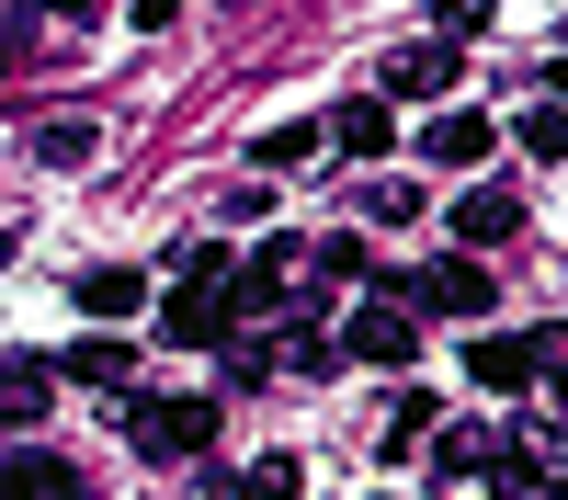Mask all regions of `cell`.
Here are the masks:
<instances>
[{"label":"cell","instance_id":"obj_1","mask_svg":"<svg viewBox=\"0 0 568 500\" xmlns=\"http://www.w3.org/2000/svg\"><path fill=\"white\" fill-rule=\"evenodd\" d=\"M125 443L160 455V467H182V455L216 443V398H136V409H125Z\"/></svg>","mask_w":568,"mask_h":500},{"label":"cell","instance_id":"obj_2","mask_svg":"<svg viewBox=\"0 0 568 500\" xmlns=\"http://www.w3.org/2000/svg\"><path fill=\"white\" fill-rule=\"evenodd\" d=\"M557 364H568V330H489V341H466V376H478V387H535V376H557Z\"/></svg>","mask_w":568,"mask_h":500},{"label":"cell","instance_id":"obj_3","mask_svg":"<svg viewBox=\"0 0 568 500\" xmlns=\"http://www.w3.org/2000/svg\"><path fill=\"white\" fill-rule=\"evenodd\" d=\"M409 307H420V318H489V262H478V251L420 262V273H409Z\"/></svg>","mask_w":568,"mask_h":500},{"label":"cell","instance_id":"obj_4","mask_svg":"<svg viewBox=\"0 0 568 500\" xmlns=\"http://www.w3.org/2000/svg\"><path fill=\"white\" fill-rule=\"evenodd\" d=\"M227 330H240V307H227V285H171V307H160V341L205 353V341H227Z\"/></svg>","mask_w":568,"mask_h":500},{"label":"cell","instance_id":"obj_5","mask_svg":"<svg viewBox=\"0 0 568 500\" xmlns=\"http://www.w3.org/2000/svg\"><path fill=\"white\" fill-rule=\"evenodd\" d=\"M455 45H398V58L387 69H375V91H387V103H444V91H455Z\"/></svg>","mask_w":568,"mask_h":500},{"label":"cell","instance_id":"obj_6","mask_svg":"<svg viewBox=\"0 0 568 500\" xmlns=\"http://www.w3.org/2000/svg\"><path fill=\"white\" fill-rule=\"evenodd\" d=\"M489 149H500L489 114H466V103H444L433 125H420V160H433V171H489Z\"/></svg>","mask_w":568,"mask_h":500},{"label":"cell","instance_id":"obj_7","mask_svg":"<svg viewBox=\"0 0 568 500\" xmlns=\"http://www.w3.org/2000/svg\"><path fill=\"white\" fill-rule=\"evenodd\" d=\"M342 353H364V364H387V376H409V364H420V318H409V307H364L353 330H342Z\"/></svg>","mask_w":568,"mask_h":500},{"label":"cell","instance_id":"obj_8","mask_svg":"<svg viewBox=\"0 0 568 500\" xmlns=\"http://www.w3.org/2000/svg\"><path fill=\"white\" fill-rule=\"evenodd\" d=\"M136 307H149V273L136 262H91L80 273V318H136Z\"/></svg>","mask_w":568,"mask_h":500},{"label":"cell","instance_id":"obj_9","mask_svg":"<svg viewBox=\"0 0 568 500\" xmlns=\"http://www.w3.org/2000/svg\"><path fill=\"white\" fill-rule=\"evenodd\" d=\"M387 136H398L387 125V91H353V103L329 114V149H353V160H387Z\"/></svg>","mask_w":568,"mask_h":500},{"label":"cell","instance_id":"obj_10","mask_svg":"<svg viewBox=\"0 0 568 500\" xmlns=\"http://www.w3.org/2000/svg\"><path fill=\"white\" fill-rule=\"evenodd\" d=\"M489 478H500V500H557V489H568L535 443H489Z\"/></svg>","mask_w":568,"mask_h":500},{"label":"cell","instance_id":"obj_11","mask_svg":"<svg viewBox=\"0 0 568 500\" xmlns=\"http://www.w3.org/2000/svg\"><path fill=\"white\" fill-rule=\"evenodd\" d=\"M511 227H524V194H511V182H478V194L455 205V239H511Z\"/></svg>","mask_w":568,"mask_h":500},{"label":"cell","instance_id":"obj_12","mask_svg":"<svg viewBox=\"0 0 568 500\" xmlns=\"http://www.w3.org/2000/svg\"><path fill=\"white\" fill-rule=\"evenodd\" d=\"M0 478H12L23 500H80V467H69V455H45V443H23V455H12Z\"/></svg>","mask_w":568,"mask_h":500},{"label":"cell","instance_id":"obj_13","mask_svg":"<svg viewBox=\"0 0 568 500\" xmlns=\"http://www.w3.org/2000/svg\"><path fill=\"white\" fill-rule=\"evenodd\" d=\"M375 443H387V455H433V398L398 387V398H387V421H375Z\"/></svg>","mask_w":568,"mask_h":500},{"label":"cell","instance_id":"obj_14","mask_svg":"<svg viewBox=\"0 0 568 500\" xmlns=\"http://www.w3.org/2000/svg\"><path fill=\"white\" fill-rule=\"evenodd\" d=\"M45 387H58V364H45V353H12V364H0V409H12V421H34Z\"/></svg>","mask_w":568,"mask_h":500},{"label":"cell","instance_id":"obj_15","mask_svg":"<svg viewBox=\"0 0 568 500\" xmlns=\"http://www.w3.org/2000/svg\"><path fill=\"white\" fill-rule=\"evenodd\" d=\"M58 376H80V387H125V376H136V353H125V341H69Z\"/></svg>","mask_w":568,"mask_h":500},{"label":"cell","instance_id":"obj_16","mask_svg":"<svg viewBox=\"0 0 568 500\" xmlns=\"http://www.w3.org/2000/svg\"><path fill=\"white\" fill-rule=\"evenodd\" d=\"M318 149H329V125H273L262 149H251V160H262V171H307Z\"/></svg>","mask_w":568,"mask_h":500},{"label":"cell","instance_id":"obj_17","mask_svg":"<svg viewBox=\"0 0 568 500\" xmlns=\"http://www.w3.org/2000/svg\"><path fill=\"white\" fill-rule=\"evenodd\" d=\"M511 149H535V160H568V103H524Z\"/></svg>","mask_w":568,"mask_h":500},{"label":"cell","instance_id":"obj_18","mask_svg":"<svg viewBox=\"0 0 568 500\" xmlns=\"http://www.w3.org/2000/svg\"><path fill=\"white\" fill-rule=\"evenodd\" d=\"M34 149L58 160V171H80L91 149H103V136H91V114H58V125H34Z\"/></svg>","mask_w":568,"mask_h":500},{"label":"cell","instance_id":"obj_19","mask_svg":"<svg viewBox=\"0 0 568 500\" xmlns=\"http://www.w3.org/2000/svg\"><path fill=\"white\" fill-rule=\"evenodd\" d=\"M364 216H375V227H409V216H420V182H398V171L364 182Z\"/></svg>","mask_w":568,"mask_h":500},{"label":"cell","instance_id":"obj_20","mask_svg":"<svg viewBox=\"0 0 568 500\" xmlns=\"http://www.w3.org/2000/svg\"><path fill=\"white\" fill-rule=\"evenodd\" d=\"M466 467H489V432H433V478H466Z\"/></svg>","mask_w":568,"mask_h":500},{"label":"cell","instance_id":"obj_21","mask_svg":"<svg viewBox=\"0 0 568 500\" xmlns=\"http://www.w3.org/2000/svg\"><path fill=\"white\" fill-rule=\"evenodd\" d=\"M227 500H296V467H284V455H262V467L227 489Z\"/></svg>","mask_w":568,"mask_h":500},{"label":"cell","instance_id":"obj_22","mask_svg":"<svg viewBox=\"0 0 568 500\" xmlns=\"http://www.w3.org/2000/svg\"><path fill=\"white\" fill-rule=\"evenodd\" d=\"M125 23H136V34H171V23H182V0H125Z\"/></svg>","mask_w":568,"mask_h":500},{"label":"cell","instance_id":"obj_23","mask_svg":"<svg viewBox=\"0 0 568 500\" xmlns=\"http://www.w3.org/2000/svg\"><path fill=\"white\" fill-rule=\"evenodd\" d=\"M433 23H444V34H478V23H489V0H433Z\"/></svg>","mask_w":568,"mask_h":500},{"label":"cell","instance_id":"obj_24","mask_svg":"<svg viewBox=\"0 0 568 500\" xmlns=\"http://www.w3.org/2000/svg\"><path fill=\"white\" fill-rule=\"evenodd\" d=\"M546 103H568V58H557V69H546Z\"/></svg>","mask_w":568,"mask_h":500},{"label":"cell","instance_id":"obj_25","mask_svg":"<svg viewBox=\"0 0 568 500\" xmlns=\"http://www.w3.org/2000/svg\"><path fill=\"white\" fill-rule=\"evenodd\" d=\"M557 421H568V364H557Z\"/></svg>","mask_w":568,"mask_h":500},{"label":"cell","instance_id":"obj_26","mask_svg":"<svg viewBox=\"0 0 568 500\" xmlns=\"http://www.w3.org/2000/svg\"><path fill=\"white\" fill-rule=\"evenodd\" d=\"M58 12H103V0H58Z\"/></svg>","mask_w":568,"mask_h":500},{"label":"cell","instance_id":"obj_27","mask_svg":"<svg viewBox=\"0 0 568 500\" xmlns=\"http://www.w3.org/2000/svg\"><path fill=\"white\" fill-rule=\"evenodd\" d=\"M0 500H23V489H12V478H0Z\"/></svg>","mask_w":568,"mask_h":500},{"label":"cell","instance_id":"obj_28","mask_svg":"<svg viewBox=\"0 0 568 500\" xmlns=\"http://www.w3.org/2000/svg\"><path fill=\"white\" fill-rule=\"evenodd\" d=\"M0 432H12V409H0Z\"/></svg>","mask_w":568,"mask_h":500},{"label":"cell","instance_id":"obj_29","mask_svg":"<svg viewBox=\"0 0 568 500\" xmlns=\"http://www.w3.org/2000/svg\"><path fill=\"white\" fill-rule=\"evenodd\" d=\"M0 262H12V239H0Z\"/></svg>","mask_w":568,"mask_h":500},{"label":"cell","instance_id":"obj_30","mask_svg":"<svg viewBox=\"0 0 568 500\" xmlns=\"http://www.w3.org/2000/svg\"><path fill=\"white\" fill-rule=\"evenodd\" d=\"M0 69H12V58H0Z\"/></svg>","mask_w":568,"mask_h":500}]
</instances>
